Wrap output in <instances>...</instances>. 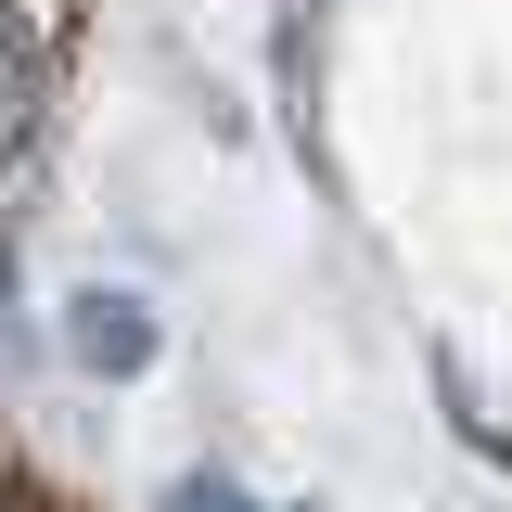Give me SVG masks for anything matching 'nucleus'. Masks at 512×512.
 <instances>
[{
	"mask_svg": "<svg viewBox=\"0 0 512 512\" xmlns=\"http://www.w3.org/2000/svg\"><path fill=\"white\" fill-rule=\"evenodd\" d=\"M0 512H52V500H39V487H26V474L0 461Z\"/></svg>",
	"mask_w": 512,
	"mask_h": 512,
	"instance_id": "7ed1b4c3",
	"label": "nucleus"
},
{
	"mask_svg": "<svg viewBox=\"0 0 512 512\" xmlns=\"http://www.w3.org/2000/svg\"><path fill=\"white\" fill-rule=\"evenodd\" d=\"M436 397H448V436H461V448H474V461H487V474L512 487V423L487 410V384L461 372V346H436Z\"/></svg>",
	"mask_w": 512,
	"mask_h": 512,
	"instance_id": "f03ea898",
	"label": "nucleus"
},
{
	"mask_svg": "<svg viewBox=\"0 0 512 512\" xmlns=\"http://www.w3.org/2000/svg\"><path fill=\"white\" fill-rule=\"evenodd\" d=\"M64 359L90 384H141L167 359V308H154L141 282H77V295H64Z\"/></svg>",
	"mask_w": 512,
	"mask_h": 512,
	"instance_id": "f257e3e1",
	"label": "nucleus"
}]
</instances>
